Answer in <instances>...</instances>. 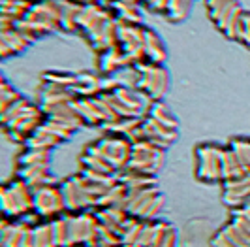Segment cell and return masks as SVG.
Segmentation results:
<instances>
[{"instance_id": "3957f363", "label": "cell", "mask_w": 250, "mask_h": 247, "mask_svg": "<svg viewBox=\"0 0 250 247\" xmlns=\"http://www.w3.org/2000/svg\"><path fill=\"white\" fill-rule=\"evenodd\" d=\"M166 12L173 21H183L190 12V0H169Z\"/></svg>"}, {"instance_id": "7a4b0ae2", "label": "cell", "mask_w": 250, "mask_h": 247, "mask_svg": "<svg viewBox=\"0 0 250 247\" xmlns=\"http://www.w3.org/2000/svg\"><path fill=\"white\" fill-rule=\"evenodd\" d=\"M139 85L145 87V91L149 93V97H162L164 89H167V74L164 72L160 66H147L145 74L141 75Z\"/></svg>"}, {"instance_id": "6da1fadb", "label": "cell", "mask_w": 250, "mask_h": 247, "mask_svg": "<svg viewBox=\"0 0 250 247\" xmlns=\"http://www.w3.org/2000/svg\"><path fill=\"white\" fill-rule=\"evenodd\" d=\"M224 151L218 146H201L198 149V175L200 179L216 181L224 175Z\"/></svg>"}]
</instances>
